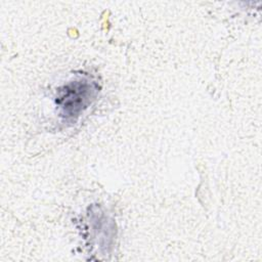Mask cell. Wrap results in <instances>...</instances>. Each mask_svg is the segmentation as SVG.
<instances>
[{
	"mask_svg": "<svg viewBox=\"0 0 262 262\" xmlns=\"http://www.w3.org/2000/svg\"><path fill=\"white\" fill-rule=\"evenodd\" d=\"M96 91L95 84L88 81H74L66 85L56 99L61 116L66 118L79 116L83 108L87 107Z\"/></svg>",
	"mask_w": 262,
	"mask_h": 262,
	"instance_id": "cell-1",
	"label": "cell"
}]
</instances>
